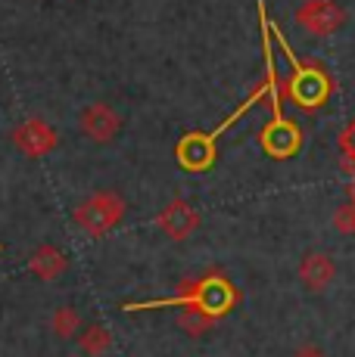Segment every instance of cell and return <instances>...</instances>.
<instances>
[{
    "mask_svg": "<svg viewBox=\"0 0 355 357\" xmlns=\"http://www.w3.org/2000/svg\"><path fill=\"white\" fill-rule=\"evenodd\" d=\"M237 292L231 289V283L218 273H209L203 280H194V283H184L178 295H168V298L159 301H131L125 305V311H153V307H203L212 317H222L234 307Z\"/></svg>",
    "mask_w": 355,
    "mask_h": 357,
    "instance_id": "6da1fadb",
    "label": "cell"
},
{
    "mask_svg": "<svg viewBox=\"0 0 355 357\" xmlns=\"http://www.w3.org/2000/svg\"><path fill=\"white\" fill-rule=\"evenodd\" d=\"M268 29H271V38H275L277 47H281V53L287 56V63H290V78H287V91H290V97L296 100L299 106H305V109L321 106V102L327 100V93H331V81L324 78L321 68H305L303 63H299L296 53H293L290 44H287L284 31L277 29L271 19H268Z\"/></svg>",
    "mask_w": 355,
    "mask_h": 357,
    "instance_id": "7a4b0ae2",
    "label": "cell"
},
{
    "mask_svg": "<svg viewBox=\"0 0 355 357\" xmlns=\"http://www.w3.org/2000/svg\"><path fill=\"white\" fill-rule=\"evenodd\" d=\"M128 205L115 190H97L75 205L72 221L78 224V230H85L91 239H103L106 233H113L119 227V221L125 218Z\"/></svg>",
    "mask_w": 355,
    "mask_h": 357,
    "instance_id": "3957f363",
    "label": "cell"
},
{
    "mask_svg": "<svg viewBox=\"0 0 355 357\" xmlns=\"http://www.w3.org/2000/svg\"><path fill=\"white\" fill-rule=\"evenodd\" d=\"M10 140H13V146H16V153H22L25 159H44V155H50L53 149L59 146L57 128L44 119L19 121V125L13 128Z\"/></svg>",
    "mask_w": 355,
    "mask_h": 357,
    "instance_id": "277c9868",
    "label": "cell"
},
{
    "mask_svg": "<svg viewBox=\"0 0 355 357\" xmlns=\"http://www.w3.org/2000/svg\"><path fill=\"white\" fill-rule=\"evenodd\" d=\"M78 128L91 143H97V146H109V143L122 134V115L103 100L87 102V106L78 112Z\"/></svg>",
    "mask_w": 355,
    "mask_h": 357,
    "instance_id": "5b68a950",
    "label": "cell"
},
{
    "mask_svg": "<svg viewBox=\"0 0 355 357\" xmlns=\"http://www.w3.org/2000/svg\"><path fill=\"white\" fill-rule=\"evenodd\" d=\"M156 227L166 233L168 239H175V243H184V239H190L196 233V227H200V215H196V208L187 199H172V202L156 215Z\"/></svg>",
    "mask_w": 355,
    "mask_h": 357,
    "instance_id": "8992f818",
    "label": "cell"
},
{
    "mask_svg": "<svg viewBox=\"0 0 355 357\" xmlns=\"http://www.w3.org/2000/svg\"><path fill=\"white\" fill-rule=\"evenodd\" d=\"M333 280H337V264H333L331 255H324V252L303 255V261H299V283L309 292H315V295L327 292Z\"/></svg>",
    "mask_w": 355,
    "mask_h": 357,
    "instance_id": "52a82bcc",
    "label": "cell"
},
{
    "mask_svg": "<svg viewBox=\"0 0 355 357\" xmlns=\"http://www.w3.org/2000/svg\"><path fill=\"white\" fill-rule=\"evenodd\" d=\"M299 25L312 34H331L343 25V10L333 0H309L299 10Z\"/></svg>",
    "mask_w": 355,
    "mask_h": 357,
    "instance_id": "ba28073f",
    "label": "cell"
},
{
    "mask_svg": "<svg viewBox=\"0 0 355 357\" xmlns=\"http://www.w3.org/2000/svg\"><path fill=\"white\" fill-rule=\"evenodd\" d=\"M175 155L187 171H206L215 162V140L209 134H196V130L194 134H184L178 140Z\"/></svg>",
    "mask_w": 355,
    "mask_h": 357,
    "instance_id": "9c48e42d",
    "label": "cell"
},
{
    "mask_svg": "<svg viewBox=\"0 0 355 357\" xmlns=\"http://www.w3.org/2000/svg\"><path fill=\"white\" fill-rule=\"evenodd\" d=\"M299 140H303L299 128L287 119H271V125L262 130V146H265V153L275 155V159L293 155L299 149Z\"/></svg>",
    "mask_w": 355,
    "mask_h": 357,
    "instance_id": "30bf717a",
    "label": "cell"
},
{
    "mask_svg": "<svg viewBox=\"0 0 355 357\" xmlns=\"http://www.w3.org/2000/svg\"><path fill=\"white\" fill-rule=\"evenodd\" d=\"M66 267H69V258H66V252L59 249V245H53V243L38 245V249L31 252V258H29L31 277H38L41 283H53V280H59L66 273Z\"/></svg>",
    "mask_w": 355,
    "mask_h": 357,
    "instance_id": "8fae6325",
    "label": "cell"
},
{
    "mask_svg": "<svg viewBox=\"0 0 355 357\" xmlns=\"http://www.w3.org/2000/svg\"><path fill=\"white\" fill-rule=\"evenodd\" d=\"M75 342H78V351L87 357H103L109 348H113V335H109V329L103 324H97V320L81 326Z\"/></svg>",
    "mask_w": 355,
    "mask_h": 357,
    "instance_id": "7c38bea8",
    "label": "cell"
},
{
    "mask_svg": "<svg viewBox=\"0 0 355 357\" xmlns=\"http://www.w3.org/2000/svg\"><path fill=\"white\" fill-rule=\"evenodd\" d=\"M81 326H85L81 311L78 307H72V305H63V307H57V311L50 314V329H53L57 339H75Z\"/></svg>",
    "mask_w": 355,
    "mask_h": 357,
    "instance_id": "4fadbf2b",
    "label": "cell"
},
{
    "mask_svg": "<svg viewBox=\"0 0 355 357\" xmlns=\"http://www.w3.org/2000/svg\"><path fill=\"white\" fill-rule=\"evenodd\" d=\"M215 320L218 317H212V314L203 311V307H184L181 317H178V326H181L190 339H203V335L215 326Z\"/></svg>",
    "mask_w": 355,
    "mask_h": 357,
    "instance_id": "5bb4252c",
    "label": "cell"
},
{
    "mask_svg": "<svg viewBox=\"0 0 355 357\" xmlns=\"http://www.w3.org/2000/svg\"><path fill=\"white\" fill-rule=\"evenodd\" d=\"M293 357H327V354L321 345H315V342H305V345H299L296 351H293Z\"/></svg>",
    "mask_w": 355,
    "mask_h": 357,
    "instance_id": "9a60e30c",
    "label": "cell"
},
{
    "mask_svg": "<svg viewBox=\"0 0 355 357\" xmlns=\"http://www.w3.org/2000/svg\"><path fill=\"white\" fill-rule=\"evenodd\" d=\"M352 149H355V130H352Z\"/></svg>",
    "mask_w": 355,
    "mask_h": 357,
    "instance_id": "2e32d148",
    "label": "cell"
},
{
    "mask_svg": "<svg viewBox=\"0 0 355 357\" xmlns=\"http://www.w3.org/2000/svg\"><path fill=\"white\" fill-rule=\"evenodd\" d=\"M69 357H87V354H69Z\"/></svg>",
    "mask_w": 355,
    "mask_h": 357,
    "instance_id": "e0dca14e",
    "label": "cell"
},
{
    "mask_svg": "<svg viewBox=\"0 0 355 357\" xmlns=\"http://www.w3.org/2000/svg\"><path fill=\"white\" fill-rule=\"evenodd\" d=\"M0 252H3V245H0Z\"/></svg>",
    "mask_w": 355,
    "mask_h": 357,
    "instance_id": "ac0fdd59",
    "label": "cell"
}]
</instances>
